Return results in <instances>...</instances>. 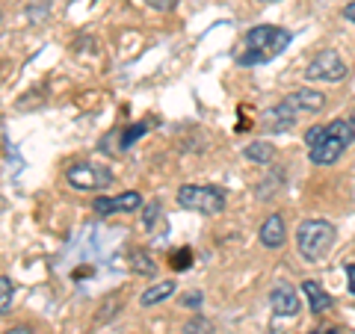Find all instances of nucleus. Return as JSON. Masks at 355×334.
Segmentation results:
<instances>
[{
	"label": "nucleus",
	"instance_id": "1",
	"mask_svg": "<svg viewBox=\"0 0 355 334\" xmlns=\"http://www.w3.org/2000/svg\"><path fill=\"white\" fill-rule=\"evenodd\" d=\"M355 139V125L352 121L335 118L329 125H317L305 133V146H308V157L314 166H331L340 160V154L352 146Z\"/></svg>",
	"mask_w": 355,
	"mask_h": 334
},
{
	"label": "nucleus",
	"instance_id": "2",
	"mask_svg": "<svg viewBox=\"0 0 355 334\" xmlns=\"http://www.w3.org/2000/svg\"><path fill=\"white\" fill-rule=\"evenodd\" d=\"M293 42V33L284 27L272 24H258L246 33V51L240 53V65H263L275 60L282 51H287V44Z\"/></svg>",
	"mask_w": 355,
	"mask_h": 334
},
{
	"label": "nucleus",
	"instance_id": "3",
	"mask_svg": "<svg viewBox=\"0 0 355 334\" xmlns=\"http://www.w3.org/2000/svg\"><path fill=\"white\" fill-rule=\"evenodd\" d=\"M338 240V231L331 222L326 219H305L302 225L296 228V246H299V254L311 263H320L331 252Z\"/></svg>",
	"mask_w": 355,
	"mask_h": 334
},
{
	"label": "nucleus",
	"instance_id": "4",
	"mask_svg": "<svg viewBox=\"0 0 355 334\" xmlns=\"http://www.w3.org/2000/svg\"><path fill=\"white\" fill-rule=\"evenodd\" d=\"M178 207L196 210L202 216H219L225 210V193L219 186H202V184H184L178 189Z\"/></svg>",
	"mask_w": 355,
	"mask_h": 334
},
{
	"label": "nucleus",
	"instance_id": "5",
	"mask_svg": "<svg viewBox=\"0 0 355 334\" xmlns=\"http://www.w3.org/2000/svg\"><path fill=\"white\" fill-rule=\"evenodd\" d=\"M347 74H349L347 62H343V57H340L335 48L320 51L317 57L308 62V69H305L308 80H323V83H340Z\"/></svg>",
	"mask_w": 355,
	"mask_h": 334
},
{
	"label": "nucleus",
	"instance_id": "6",
	"mask_svg": "<svg viewBox=\"0 0 355 334\" xmlns=\"http://www.w3.org/2000/svg\"><path fill=\"white\" fill-rule=\"evenodd\" d=\"M65 181L74 189H104L113 184V172L92 163H74L71 169H65Z\"/></svg>",
	"mask_w": 355,
	"mask_h": 334
},
{
	"label": "nucleus",
	"instance_id": "7",
	"mask_svg": "<svg viewBox=\"0 0 355 334\" xmlns=\"http://www.w3.org/2000/svg\"><path fill=\"white\" fill-rule=\"evenodd\" d=\"M142 207V195L139 193H121V195H101L92 202V210L98 216H113V213H130V210Z\"/></svg>",
	"mask_w": 355,
	"mask_h": 334
},
{
	"label": "nucleus",
	"instance_id": "8",
	"mask_svg": "<svg viewBox=\"0 0 355 334\" xmlns=\"http://www.w3.org/2000/svg\"><path fill=\"white\" fill-rule=\"evenodd\" d=\"M270 305H272V314H275V317H284V319H291V317H296L299 310H302V302H299V293L293 290L291 284H279V287H272V293H270Z\"/></svg>",
	"mask_w": 355,
	"mask_h": 334
},
{
	"label": "nucleus",
	"instance_id": "9",
	"mask_svg": "<svg viewBox=\"0 0 355 334\" xmlns=\"http://www.w3.org/2000/svg\"><path fill=\"white\" fill-rule=\"evenodd\" d=\"M258 240L263 243L266 249H282L284 240H287V228H284V219L282 213H272L261 222V231H258Z\"/></svg>",
	"mask_w": 355,
	"mask_h": 334
},
{
	"label": "nucleus",
	"instance_id": "10",
	"mask_svg": "<svg viewBox=\"0 0 355 334\" xmlns=\"http://www.w3.org/2000/svg\"><path fill=\"white\" fill-rule=\"evenodd\" d=\"M296 113H299V109L284 98V101H279L270 109V113L263 116V121H266V128H270L272 133H282V130H291L296 125Z\"/></svg>",
	"mask_w": 355,
	"mask_h": 334
},
{
	"label": "nucleus",
	"instance_id": "11",
	"mask_svg": "<svg viewBox=\"0 0 355 334\" xmlns=\"http://www.w3.org/2000/svg\"><path fill=\"white\" fill-rule=\"evenodd\" d=\"M302 293L308 296V305H311V314H326V310H331V305H335V299H331L323 287H320L317 281H302Z\"/></svg>",
	"mask_w": 355,
	"mask_h": 334
},
{
	"label": "nucleus",
	"instance_id": "12",
	"mask_svg": "<svg viewBox=\"0 0 355 334\" xmlns=\"http://www.w3.org/2000/svg\"><path fill=\"white\" fill-rule=\"evenodd\" d=\"M296 109H305V113H317V109L326 107V95L323 92H314V89H296V92L287 95Z\"/></svg>",
	"mask_w": 355,
	"mask_h": 334
},
{
	"label": "nucleus",
	"instance_id": "13",
	"mask_svg": "<svg viewBox=\"0 0 355 334\" xmlns=\"http://www.w3.org/2000/svg\"><path fill=\"white\" fill-rule=\"evenodd\" d=\"M128 266H130V272H137V275H157V263H154L151 254L142 252V249L128 252Z\"/></svg>",
	"mask_w": 355,
	"mask_h": 334
},
{
	"label": "nucleus",
	"instance_id": "14",
	"mask_svg": "<svg viewBox=\"0 0 355 334\" xmlns=\"http://www.w3.org/2000/svg\"><path fill=\"white\" fill-rule=\"evenodd\" d=\"M175 293V281H160V284H154V287H148L146 293H142V299L139 302L146 305V308H151V305H160V302H166Z\"/></svg>",
	"mask_w": 355,
	"mask_h": 334
},
{
	"label": "nucleus",
	"instance_id": "15",
	"mask_svg": "<svg viewBox=\"0 0 355 334\" xmlns=\"http://www.w3.org/2000/svg\"><path fill=\"white\" fill-rule=\"evenodd\" d=\"M243 154H246V160H252V163H270L272 146H266V142H252V146L243 148Z\"/></svg>",
	"mask_w": 355,
	"mask_h": 334
},
{
	"label": "nucleus",
	"instance_id": "16",
	"mask_svg": "<svg viewBox=\"0 0 355 334\" xmlns=\"http://www.w3.org/2000/svg\"><path fill=\"white\" fill-rule=\"evenodd\" d=\"M12 293H15V284H12V278L3 275L0 278V314H9V308H12Z\"/></svg>",
	"mask_w": 355,
	"mask_h": 334
},
{
	"label": "nucleus",
	"instance_id": "17",
	"mask_svg": "<svg viewBox=\"0 0 355 334\" xmlns=\"http://www.w3.org/2000/svg\"><path fill=\"white\" fill-rule=\"evenodd\" d=\"M190 263H193V252H190V249H181V252H175L172 258H169V266H172L175 272L190 270Z\"/></svg>",
	"mask_w": 355,
	"mask_h": 334
},
{
	"label": "nucleus",
	"instance_id": "18",
	"mask_svg": "<svg viewBox=\"0 0 355 334\" xmlns=\"http://www.w3.org/2000/svg\"><path fill=\"white\" fill-rule=\"evenodd\" d=\"M184 334H214V326H210V319H205V317H193L184 326Z\"/></svg>",
	"mask_w": 355,
	"mask_h": 334
},
{
	"label": "nucleus",
	"instance_id": "19",
	"mask_svg": "<svg viewBox=\"0 0 355 334\" xmlns=\"http://www.w3.org/2000/svg\"><path fill=\"white\" fill-rule=\"evenodd\" d=\"M142 133H148V121H139V125H133L125 130V137H121V148H130L133 142H137Z\"/></svg>",
	"mask_w": 355,
	"mask_h": 334
},
{
	"label": "nucleus",
	"instance_id": "20",
	"mask_svg": "<svg viewBox=\"0 0 355 334\" xmlns=\"http://www.w3.org/2000/svg\"><path fill=\"white\" fill-rule=\"evenodd\" d=\"M202 299H205L202 293L193 290V293H184V296H181V305H184V308H202Z\"/></svg>",
	"mask_w": 355,
	"mask_h": 334
},
{
	"label": "nucleus",
	"instance_id": "21",
	"mask_svg": "<svg viewBox=\"0 0 355 334\" xmlns=\"http://www.w3.org/2000/svg\"><path fill=\"white\" fill-rule=\"evenodd\" d=\"M146 3L151 9H157V12H172V9L178 6V0H146Z\"/></svg>",
	"mask_w": 355,
	"mask_h": 334
},
{
	"label": "nucleus",
	"instance_id": "22",
	"mask_svg": "<svg viewBox=\"0 0 355 334\" xmlns=\"http://www.w3.org/2000/svg\"><path fill=\"white\" fill-rule=\"evenodd\" d=\"M157 216H160V204L154 202V204H148V207H146V219H142V225L151 228L154 222H157Z\"/></svg>",
	"mask_w": 355,
	"mask_h": 334
},
{
	"label": "nucleus",
	"instance_id": "23",
	"mask_svg": "<svg viewBox=\"0 0 355 334\" xmlns=\"http://www.w3.org/2000/svg\"><path fill=\"white\" fill-rule=\"evenodd\" d=\"M343 18L352 21V24H355V0H349V3L343 6Z\"/></svg>",
	"mask_w": 355,
	"mask_h": 334
},
{
	"label": "nucleus",
	"instance_id": "24",
	"mask_svg": "<svg viewBox=\"0 0 355 334\" xmlns=\"http://www.w3.org/2000/svg\"><path fill=\"white\" fill-rule=\"evenodd\" d=\"M347 278H349V293L355 296V263H347Z\"/></svg>",
	"mask_w": 355,
	"mask_h": 334
},
{
	"label": "nucleus",
	"instance_id": "25",
	"mask_svg": "<svg viewBox=\"0 0 355 334\" xmlns=\"http://www.w3.org/2000/svg\"><path fill=\"white\" fill-rule=\"evenodd\" d=\"M3 334H33L27 326H18V328H9V331H3Z\"/></svg>",
	"mask_w": 355,
	"mask_h": 334
},
{
	"label": "nucleus",
	"instance_id": "26",
	"mask_svg": "<svg viewBox=\"0 0 355 334\" xmlns=\"http://www.w3.org/2000/svg\"><path fill=\"white\" fill-rule=\"evenodd\" d=\"M311 334H340V328H326V331H311Z\"/></svg>",
	"mask_w": 355,
	"mask_h": 334
},
{
	"label": "nucleus",
	"instance_id": "27",
	"mask_svg": "<svg viewBox=\"0 0 355 334\" xmlns=\"http://www.w3.org/2000/svg\"><path fill=\"white\" fill-rule=\"evenodd\" d=\"M263 3H279V0H263Z\"/></svg>",
	"mask_w": 355,
	"mask_h": 334
},
{
	"label": "nucleus",
	"instance_id": "28",
	"mask_svg": "<svg viewBox=\"0 0 355 334\" xmlns=\"http://www.w3.org/2000/svg\"><path fill=\"white\" fill-rule=\"evenodd\" d=\"M349 121H352V125H355V113H352V118H349Z\"/></svg>",
	"mask_w": 355,
	"mask_h": 334
}]
</instances>
